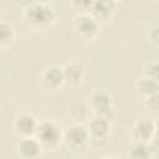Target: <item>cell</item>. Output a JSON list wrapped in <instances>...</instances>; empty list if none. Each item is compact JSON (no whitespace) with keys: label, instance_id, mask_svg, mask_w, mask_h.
Wrapping results in <instances>:
<instances>
[{"label":"cell","instance_id":"6da1fadb","mask_svg":"<svg viewBox=\"0 0 159 159\" xmlns=\"http://www.w3.org/2000/svg\"><path fill=\"white\" fill-rule=\"evenodd\" d=\"M22 16L26 25L32 30H45L52 26L56 21L55 10L41 1L29 2L22 10Z\"/></svg>","mask_w":159,"mask_h":159},{"label":"cell","instance_id":"7a4b0ae2","mask_svg":"<svg viewBox=\"0 0 159 159\" xmlns=\"http://www.w3.org/2000/svg\"><path fill=\"white\" fill-rule=\"evenodd\" d=\"M34 137L37 139L42 149L53 150L62 142V130L57 125V123H55L53 120L43 119L39 122Z\"/></svg>","mask_w":159,"mask_h":159},{"label":"cell","instance_id":"3957f363","mask_svg":"<svg viewBox=\"0 0 159 159\" xmlns=\"http://www.w3.org/2000/svg\"><path fill=\"white\" fill-rule=\"evenodd\" d=\"M88 108L93 116L103 117L109 122L114 117V103L112 96L104 89H96L91 94Z\"/></svg>","mask_w":159,"mask_h":159},{"label":"cell","instance_id":"277c9868","mask_svg":"<svg viewBox=\"0 0 159 159\" xmlns=\"http://www.w3.org/2000/svg\"><path fill=\"white\" fill-rule=\"evenodd\" d=\"M86 128L89 135L88 143L96 147L104 145L108 142V137L111 133V122L103 117L92 116L87 119Z\"/></svg>","mask_w":159,"mask_h":159},{"label":"cell","instance_id":"5b68a950","mask_svg":"<svg viewBox=\"0 0 159 159\" xmlns=\"http://www.w3.org/2000/svg\"><path fill=\"white\" fill-rule=\"evenodd\" d=\"M99 25L101 24L91 14L76 15L72 21L75 34L84 41H89L97 36L99 31Z\"/></svg>","mask_w":159,"mask_h":159},{"label":"cell","instance_id":"8992f818","mask_svg":"<svg viewBox=\"0 0 159 159\" xmlns=\"http://www.w3.org/2000/svg\"><path fill=\"white\" fill-rule=\"evenodd\" d=\"M157 137V123L149 117L137 119L130 130V138L134 142L149 144Z\"/></svg>","mask_w":159,"mask_h":159},{"label":"cell","instance_id":"52a82bcc","mask_svg":"<svg viewBox=\"0 0 159 159\" xmlns=\"http://www.w3.org/2000/svg\"><path fill=\"white\" fill-rule=\"evenodd\" d=\"M88 139L87 128L82 123H73L62 132V140L72 149L83 148L88 143Z\"/></svg>","mask_w":159,"mask_h":159},{"label":"cell","instance_id":"ba28073f","mask_svg":"<svg viewBox=\"0 0 159 159\" xmlns=\"http://www.w3.org/2000/svg\"><path fill=\"white\" fill-rule=\"evenodd\" d=\"M37 124L39 120L34 114L29 112H21L15 117L12 128L19 138H27V137H34Z\"/></svg>","mask_w":159,"mask_h":159},{"label":"cell","instance_id":"9c48e42d","mask_svg":"<svg viewBox=\"0 0 159 159\" xmlns=\"http://www.w3.org/2000/svg\"><path fill=\"white\" fill-rule=\"evenodd\" d=\"M40 86L45 89H57L63 83V75H62V67L57 65H51L46 67L39 77Z\"/></svg>","mask_w":159,"mask_h":159},{"label":"cell","instance_id":"30bf717a","mask_svg":"<svg viewBox=\"0 0 159 159\" xmlns=\"http://www.w3.org/2000/svg\"><path fill=\"white\" fill-rule=\"evenodd\" d=\"M42 147L35 137L20 138L16 144V153L22 159H37L42 153Z\"/></svg>","mask_w":159,"mask_h":159},{"label":"cell","instance_id":"8fae6325","mask_svg":"<svg viewBox=\"0 0 159 159\" xmlns=\"http://www.w3.org/2000/svg\"><path fill=\"white\" fill-rule=\"evenodd\" d=\"M117 9V2L113 0H102V1H93L91 15L101 24L104 21H109Z\"/></svg>","mask_w":159,"mask_h":159},{"label":"cell","instance_id":"7c38bea8","mask_svg":"<svg viewBox=\"0 0 159 159\" xmlns=\"http://www.w3.org/2000/svg\"><path fill=\"white\" fill-rule=\"evenodd\" d=\"M84 67L80 62H68L62 67V75H63V83H67L68 86H78L83 78H84Z\"/></svg>","mask_w":159,"mask_h":159},{"label":"cell","instance_id":"4fadbf2b","mask_svg":"<svg viewBox=\"0 0 159 159\" xmlns=\"http://www.w3.org/2000/svg\"><path fill=\"white\" fill-rule=\"evenodd\" d=\"M127 155H128V159H152L153 157L152 143L145 144V143L132 140L128 147Z\"/></svg>","mask_w":159,"mask_h":159},{"label":"cell","instance_id":"5bb4252c","mask_svg":"<svg viewBox=\"0 0 159 159\" xmlns=\"http://www.w3.org/2000/svg\"><path fill=\"white\" fill-rule=\"evenodd\" d=\"M135 89H137L138 94L142 96L144 99L150 96L158 94V89H159L158 80H153L147 76H143L140 80H138L135 82Z\"/></svg>","mask_w":159,"mask_h":159},{"label":"cell","instance_id":"9a60e30c","mask_svg":"<svg viewBox=\"0 0 159 159\" xmlns=\"http://www.w3.org/2000/svg\"><path fill=\"white\" fill-rule=\"evenodd\" d=\"M15 39V31L11 24L0 21V50L9 46Z\"/></svg>","mask_w":159,"mask_h":159},{"label":"cell","instance_id":"2e32d148","mask_svg":"<svg viewBox=\"0 0 159 159\" xmlns=\"http://www.w3.org/2000/svg\"><path fill=\"white\" fill-rule=\"evenodd\" d=\"M92 4H93V1H91V0H73V1H71V6L76 11V15L91 14Z\"/></svg>","mask_w":159,"mask_h":159},{"label":"cell","instance_id":"e0dca14e","mask_svg":"<svg viewBox=\"0 0 159 159\" xmlns=\"http://www.w3.org/2000/svg\"><path fill=\"white\" fill-rule=\"evenodd\" d=\"M76 112L80 113V120L82 122V120H87V119H88V113H89L91 111H89L88 106L77 102V103H73V104L70 107L68 113L72 114V113H76Z\"/></svg>","mask_w":159,"mask_h":159},{"label":"cell","instance_id":"ac0fdd59","mask_svg":"<svg viewBox=\"0 0 159 159\" xmlns=\"http://www.w3.org/2000/svg\"><path fill=\"white\" fill-rule=\"evenodd\" d=\"M143 76H147V77L153 78V80H158V77H159V66H158V62L153 61V62L147 63L145 67H144V75Z\"/></svg>","mask_w":159,"mask_h":159},{"label":"cell","instance_id":"d6986e66","mask_svg":"<svg viewBox=\"0 0 159 159\" xmlns=\"http://www.w3.org/2000/svg\"><path fill=\"white\" fill-rule=\"evenodd\" d=\"M144 101H145V106L149 109H152V111H157L158 109V104H159V102H158V94L150 96V97L145 98Z\"/></svg>","mask_w":159,"mask_h":159},{"label":"cell","instance_id":"ffe728a7","mask_svg":"<svg viewBox=\"0 0 159 159\" xmlns=\"http://www.w3.org/2000/svg\"><path fill=\"white\" fill-rule=\"evenodd\" d=\"M149 40H150L154 45H157V43H158V26H154V27L150 30Z\"/></svg>","mask_w":159,"mask_h":159},{"label":"cell","instance_id":"44dd1931","mask_svg":"<svg viewBox=\"0 0 159 159\" xmlns=\"http://www.w3.org/2000/svg\"><path fill=\"white\" fill-rule=\"evenodd\" d=\"M99 159H117V158H114V157H109V155H106V157H102V158H99Z\"/></svg>","mask_w":159,"mask_h":159}]
</instances>
